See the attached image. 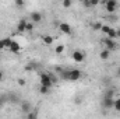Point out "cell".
Returning <instances> with one entry per match:
<instances>
[{"label": "cell", "instance_id": "6da1fadb", "mask_svg": "<svg viewBox=\"0 0 120 119\" xmlns=\"http://www.w3.org/2000/svg\"><path fill=\"white\" fill-rule=\"evenodd\" d=\"M103 4H105V8H106L108 13H115L116 8H117V6H119V3L116 0H106Z\"/></svg>", "mask_w": 120, "mask_h": 119}, {"label": "cell", "instance_id": "7a4b0ae2", "mask_svg": "<svg viewBox=\"0 0 120 119\" xmlns=\"http://www.w3.org/2000/svg\"><path fill=\"white\" fill-rule=\"evenodd\" d=\"M41 84H42L43 87L52 88L53 81H52V79H50V76H49V74H42V76H41Z\"/></svg>", "mask_w": 120, "mask_h": 119}, {"label": "cell", "instance_id": "3957f363", "mask_svg": "<svg viewBox=\"0 0 120 119\" xmlns=\"http://www.w3.org/2000/svg\"><path fill=\"white\" fill-rule=\"evenodd\" d=\"M80 79H81V71H80V70L73 69V70L68 71V80H70V81H77V80H80Z\"/></svg>", "mask_w": 120, "mask_h": 119}, {"label": "cell", "instance_id": "277c9868", "mask_svg": "<svg viewBox=\"0 0 120 119\" xmlns=\"http://www.w3.org/2000/svg\"><path fill=\"white\" fill-rule=\"evenodd\" d=\"M71 58H73L74 62H77V63H82L84 59H85V55H84V52H81V51H74L73 55H71Z\"/></svg>", "mask_w": 120, "mask_h": 119}, {"label": "cell", "instance_id": "5b68a950", "mask_svg": "<svg viewBox=\"0 0 120 119\" xmlns=\"http://www.w3.org/2000/svg\"><path fill=\"white\" fill-rule=\"evenodd\" d=\"M103 44L106 45V49H108V51H116V48H117L116 41L109 39V38H105V39H103Z\"/></svg>", "mask_w": 120, "mask_h": 119}, {"label": "cell", "instance_id": "8992f818", "mask_svg": "<svg viewBox=\"0 0 120 119\" xmlns=\"http://www.w3.org/2000/svg\"><path fill=\"white\" fill-rule=\"evenodd\" d=\"M41 21H42V14H41L39 11L31 13V23H32V24H38V23H41Z\"/></svg>", "mask_w": 120, "mask_h": 119}, {"label": "cell", "instance_id": "52a82bcc", "mask_svg": "<svg viewBox=\"0 0 120 119\" xmlns=\"http://www.w3.org/2000/svg\"><path fill=\"white\" fill-rule=\"evenodd\" d=\"M59 28L60 31L63 32V34H71V25L70 24H67V23H60V25H59Z\"/></svg>", "mask_w": 120, "mask_h": 119}, {"label": "cell", "instance_id": "ba28073f", "mask_svg": "<svg viewBox=\"0 0 120 119\" xmlns=\"http://www.w3.org/2000/svg\"><path fill=\"white\" fill-rule=\"evenodd\" d=\"M27 21L25 20H21L20 23H18V25H17V31L18 32H24V31H27Z\"/></svg>", "mask_w": 120, "mask_h": 119}, {"label": "cell", "instance_id": "9c48e42d", "mask_svg": "<svg viewBox=\"0 0 120 119\" xmlns=\"http://www.w3.org/2000/svg\"><path fill=\"white\" fill-rule=\"evenodd\" d=\"M8 49H10L11 52H14V53H17V52L20 51V44H18V42H15V41H13Z\"/></svg>", "mask_w": 120, "mask_h": 119}, {"label": "cell", "instance_id": "30bf717a", "mask_svg": "<svg viewBox=\"0 0 120 119\" xmlns=\"http://www.w3.org/2000/svg\"><path fill=\"white\" fill-rule=\"evenodd\" d=\"M113 102H115V99H110V98H103L102 105H103L105 108H112V107H113Z\"/></svg>", "mask_w": 120, "mask_h": 119}, {"label": "cell", "instance_id": "8fae6325", "mask_svg": "<svg viewBox=\"0 0 120 119\" xmlns=\"http://www.w3.org/2000/svg\"><path fill=\"white\" fill-rule=\"evenodd\" d=\"M106 38H109V39H113V41H116V38H117V35H116V30L115 28H110V31L106 34Z\"/></svg>", "mask_w": 120, "mask_h": 119}, {"label": "cell", "instance_id": "7c38bea8", "mask_svg": "<svg viewBox=\"0 0 120 119\" xmlns=\"http://www.w3.org/2000/svg\"><path fill=\"white\" fill-rule=\"evenodd\" d=\"M109 55H110V51H108V49H103V51L99 53V56H101V59L102 60L109 59Z\"/></svg>", "mask_w": 120, "mask_h": 119}, {"label": "cell", "instance_id": "4fadbf2b", "mask_svg": "<svg viewBox=\"0 0 120 119\" xmlns=\"http://www.w3.org/2000/svg\"><path fill=\"white\" fill-rule=\"evenodd\" d=\"M103 98H110V99H115V90H108V91H105Z\"/></svg>", "mask_w": 120, "mask_h": 119}, {"label": "cell", "instance_id": "5bb4252c", "mask_svg": "<svg viewBox=\"0 0 120 119\" xmlns=\"http://www.w3.org/2000/svg\"><path fill=\"white\" fill-rule=\"evenodd\" d=\"M43 42H45V45H52L53 44V38L49 36V35H45L43 36Z\"/></svg>", "mask_w": 120, "mask_h": 119}, {"label": "cell", "instance_id": "9a60e30c", "mask_svg": "<svg viewBox=\"0 0 120 119\" xmlns=\"http://www.w3.org/2000/svg\"><path fill=\"white\" fill-rule=\"evenodd\" d=\"M113 108H115L116 111H119V112H120V97H119V98H115V102H113Z\"/></svg>", "mask_w": 120, "mask_h": 119}, {"label": "cell", "instance_id": "2e32d148", "mask_svg": "<svg viewBox=\"0 0 120 119\" xmlns=\"http://www.w3.org/2000/svg\"><path fill=\"white\" fill-rule=\"evenodd\" d=\"M71 4H73V1H71V0H63V1H61V6H63V7H66V8L71 7Z\"/></svg>", "mask_w": 120, "mask_h": 119}, {"label": "cell", "instance_id": "e0dca14e", "mask_svg": "<svg viewBox=\"0 0 120 119\" xmlns=\"http://www.w3.org/2000/svg\"><path fill=\"white\" fill-rule=\"evenodd\" d=\"M92 28H94V30H101V28H102V24L96 21V23H94V24H92Z\"/></svg>", "mask_w": 120, "mask_h": 119}, {"label": "cell", "instance_id": "ac0fdd59", "mask_svg": "<svg viewBox=\"0 0 120 119\" xmlns=\"http://www.w3.org/2000/svg\"><path fill=\"white\" fill-rule=\"evenodd\" d=\"M101 31H102L103 34H108V32L110 31V27H109V25H102V28H101Z\"/></svg>", "mask_w": 120, "mask_h": 119}, {"label": "cell", "instance_id": "d6986e66", "mask_svg": "<svg viewBox=\"0 0 120 119\" xmlns=\"http://www.w3.org/2000/svg\"><path fill=\"white\" fill-rule=\"evenodd\" d=\"M27 119H36V114L35 112H28L27 114Z\"/></svg>", "mask_w": 120, "mask_h": 119}, {"label": "cell", "instance_id": "ffe728a7", "mask_svg": "<svg viewBox=\"0 0 120 119\" xmlns=\"http://www.w3.org/2000/svg\"><path fill=\"white\" fill-rule=\"evenodd\" d=\"M55 51H56V53H61V52L64 51V46H63V45H57Z\"/></svg>", "mask_w": 120, "mask_h": 119}, {"label": "cell", "instance_id": "44dd1931", "mask_svg": "<svg viewBox=\"0 0 120 119\" xmlns=\"http://www.w3.org/2000/svg\"><path fill=\"white\" fill-rule=\"evenodd\" d=\"M49 90H50V88H48V87H43V86H42L39 91H41V94H48V92H49Z\"/></svg>", "mask_w": 120, "mask_h": 119}, {"label": "cell", "instance_id": "7402d4cb", "mask_svg": "<svg viewBox=\"0 0 120 119\" xmlns=\"http://www.w3.org/2000/svg\"><path fill=\"white\" fill-rule=\"evenodd\" d=\"M17 83H18L20 86H25V84H27V81H25L24 79H18V80H17Z\"/></svg>", "mask_w": 120, "mask_h": 119}, {"label": "cell", "instance_id": "603a6c76", "mask_svg": "<svg viewBox=\"0 0 120 119\" xmlns=\"http://www.w3.org/2000/svg\"><path fill=\"white\" fill-rule=\"evenodd\" d=\"M15 6L22 7V6H24V1H22V0H15Z\"/></svg>", "mask_w": 120, "mask_h": 119}, {"label": "cell", "instance_id": "cb8c5ba5", "mask_svg": "<svg viewBox=\"0 0 120 119\" xmlns=\"http://www.w3.org/2000/svg\"><path fill=\"white\" fill-rule=\"evenodd\" d=\"M32 28H34V24L32 23H28L27 24V31H32Z\"/></svg>", "mask_w": 120, "mask_h": 119}, {"label": "cell", "instance_id": "d4e9b609", "mask_svg": "<svg viewBox=\"0 0 120 119\" xmlns=\"http://www.w3.org/2000/svg\"><path fill=\"white\" fill-rule=\"evenodd\" d=\"M98 3H99L98 0H91V6H96Z\"/></svg>", "mask_w": 120, "mask_h": 119}, {"label": "cell", "instance_id": "484cf974", "mask_svg": "<svg viewBox=\"0 0 120 119\" xmlns=\"http://www.w3.org/2000/svg\"><path fill=\"white\" fill-rule=\"evenodd\" d=\"M3 48H6V45H4V41L1 39V41H0V49H3Z\"/></svg>", "mask_w": 120, "mask_h": 119}, {"label": "cell", "instance_id": "4316f807", "mask_svg": "<svg viewBox=\"0 0 120 119\" xmlns=\"http://www.w3.org/2000/svg\"><path fill=\"white\" fill-rule=\"evenodd\" d=\"M84 6H87V7H91V1L85 0V1H84Z\"/></svg>", "mask_w": 120, "mask_h": 119}, {"label": "cell", "instance_id": "83f0119b", "mask_svg": "<svg viewBox=\"0 0 120 119\" xmlns=\"http://www.w3.org/2000/svg\"><path fill=\"white\" fill-rule=\"evenodd\" d=\"M22 108H24V109H27V111H28V109H30V105H28V104H24V105H22Z\"/></svg>", "mask_w": 120, "mask_h": 119}, {"label": "cell", "instance_id": "f1b7e54d", "mask_svg": "<svg viewBox=\"0 0 120 119\" xmlns=\"http://www.w3.org/2000/svg\"><path fill=\"white\" fill-rule=\"evenodd\" d=\"M3 79H4V73H3V71H1V70H0V81H1V80H3Z\"/></svg>", "mask_w": 120, "mask_h": 119}, {"label": "cell", "instance_id": "f546056e", "mask_svg": "<svg viewBox=\"0 0 120 119\" xmlns=\"http://www.w3.org/2000/svg\"><path fill=\"white\" fill-rule=\"evenodd\" d=\"M116 35H117V38H120V30H116Z\"/></svg>", "mask_w": 120, "mask_h": 119}, {"label": "cell", "instance_id": "4dcf8cb0", "mask_svg": "<svg viewBox=\"0 0 120 119\" xmlns=\"http://www.w3.org/2000/svg\"><path fill=\"white\" fill-rule=\"evenodd\" d=\"M117 77H119V79H120V67H119V69H117Z\"/></svg>", "mask_w": 120, "mask_h": 119}, {"label": "cell", "instance_id": "1f68e13d", "mask_svg": "<svg viewBox=\"0 0 120 119\" xmlns=\"http://www.w3.org/2000/svg\"><path fill=\"white\" fill-rule=\"evenodd\" d=\"M0 107H1V101H0Z\"/></svg>", "mask_w": 120, "mask_h": 119}]
</instances>
